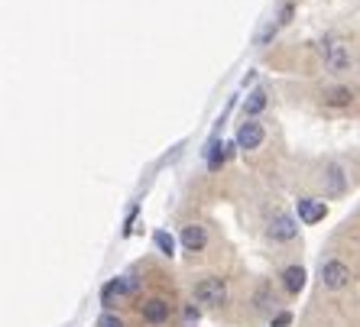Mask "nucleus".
I'll list each match as a JSON object with an SVG mask.
<instances>
[{
  "label": "nucleus",
  "mask_w": 360,
  "mask_h": 327,
  "mask_svg": "<svg viewBox=\"0 0 360 327\" xmlns=\"http://www.w3.org/2000/svg\"><path fill=\"white\" fill-rule=\"evenodd\" d=\"M195 302L205 305V308H221L227 302V286L221 279H201L195 286Z\"/></svg>",
  "instance_id": "nucleus-1"
},
{
  "label": "nucleus",
  "mask_w": 360,
  "mask_h": 327,
  "mask_svg": "<svg viewBox=\"0 0 360 327\" xmlns=\"http://www.w3.org/2000/svg\"><path fill=\"white\" fill-rule=\"evenodd\" d=\"M136 292H140V279L120 276V279H114V282H108V286L101 288V305H104V308H110V305H114V298H124V295H136Z\"/></svg>",
  "instance_id": "nucleus-2"
},
{
  "label": "nucleus",
  "mask_w": 360,
  "mask_h": 327,
  "mask_svg": "<svg viewBox=\"0 0 360 327\" xmlns=\"http://www.w3.org/2000/svg\"><path fill=\"white\" fill-rule=\"evenodd\" d=\"M321 55H325V65L335 68V72L347 68V62H351V55H347V46H344L341 39H335V36L321 39Z\"/></svg>",
  "instance_id": "nucleus-3"
},
{
  "label": "nucleus",
  "mask_w": 360,
  "mask_h": 327,
  "mask_svg": "<svg viewBox=\"0 0 360 327\" xmlns=\"http://www.w3.org/2000/svg\"><path fill=\"white\" fill-rule=\"evenodd\" d=\"M347 282H351V269L344 266L341 260H328L325 266H321V286L325 288H344L347 286Z\"/></svg>",
  "instance_id": "nucleus-4"
},
{
  "label": "nucleus",
  "mask_w": 360,
  "mask_h": 327,
  "mask_svg": "<svg viewBox=\"0 0 360 327\" xmlns=\"http://www.w3.org/2000/svg\"><path fill=\"white\" fill-rule=\"evenodd\" d=\"M266 234L273 236V240H295V234H299V224H295V218L292 214H276V218L269 220V227H266Z\"/></svg>",
  "instance_id": "nucleus-5"
},
{
  "label": "nucleus",
  "mask_w": 360,
  "mask_h": 327,
  "mask_svg": "<svg viewBox=\"0 0 360 327\" xmlns=\"http://www.w3.org/2000/svg\"><path fill=\"white\" fill-rule=\"evenodd\" d=\"M263 143V126L253 120H243L237 130V149H257Z\"/></svg>",
  "instance_id": "nucleus-6"
},
{
  "label": "nucleus",
  "mask_w": 360,
  "mask_h": 327,
  "mask_svg": "<svg viewBox=\"0 0 360 327\" xmlns=\"http://www.w3.org/2000/svg\"><path fill=\"white\" fill-rule=\"evenodd\" d=\"M328 214V204L319 201V198H299V220L302 224H319L325 220Z\"/></svg>",
  "instance_id": "nucleus-7"
},
{
  "label": "nucleus",
  "mask_w": 360,
  "mask_h": 327,
  "mask_svg": "<svg viewBox=\"0 0 360 327\" xmlns=\"http://www.w3.org/2000/svg\"><path fill=\"white\" fill-rule=\"evenodd\" d=\"M140 314L146 324H162V321H169V302L166 298H150V302L140 305Z\"/></svg>",
  "instance_id": "nucleus-8"
},
{
  "label": "nucleus",
  "mask_w": 360,
  "mask_h": 327,
  "mask_svg": "<svg viewBox=\"0 0 360 327\" xmlns=\"http://www.w3.org/2000/svg\"><path fill=\"white\" fill-rule=\"evenodd\" d=\"M205 243H208V234H205V227H198V224L182 227V246H185L188 253L205 250Z\"/></svg>",
  "instance_id": "nucleus-9"
},
{
  "label": "nucleus",
  "mask_w": 360,
  "mask_h": 327,
  "mask_svg": "<svg viewBox=\"0 0 360 327\" xmlns=\"http://www.w3.org/2000/svg\"><path fill=\"white\" fill-rule=\"evenodd\" d=\"M283 286L289 295H299L302 288H305V269L302 266H289L283 269Z\"/></svg>",
  "instance_id": "nucleus-10"
},
{
  "label": "nucleus",
  "mask_w": 360,
  "mask_h": 327,
  "mask_svg": "<svg viewBox=\"0 0 360 327\" xmlns=\"http://www.w3.org/2000/svg\"><path fill=\"white\" fill-rule=\"evenodd\" d=\"M325 104L328 107H347V104L354 101V94H351V88H341V84H335V88H325Z\"/></svg>",
  "instance_id": "nucleus-11"
},
{
  "label": "nucleus",
  "mask_w": 360,
  "mask_h": 327,
  "mask_svg": "<svg viewBox=\"0 0 360 327\" xmlns=\"http://www.w3.org/2000/svg\"><path fill=\"white\" fill-rule=\"evenodd\" d=\"M263 107H266V91L257 88V91L247 94V101H243V114H247V117H257Z\"/></svg>",
  "instance_id": "nucleus-12"
},
{
  "label": "nucleus",
  "mask_w": 360,
  "mask_h": 327,
  "mask_svg": "<svg viewBox=\"0 0 360 327\" xmlns=\"http://www.w3.org/2000/svg\"><path fill=\"white\" fill-rule=\"evenodd\" d=\"M325 182H328V192L331 194H341L344 192V172L338 162H331V166L325 168Z\"/></svg>",
  "instance_id": "nucleus-13"
},
{
  "label": "nucleus",
  "mask_w": 360,
  "mask_h": 327,
  "mask_svg": "<svg viewBox=\"0 0 360 327\" xmlns=\"http://www.w3.org/2000/svg\"><path fill=\"white\" fill-rule=\"evenodd\" d=\"M153 243H156V250H160L162 256H176V236L166 234V230H156V234H153Z\"/></svg>",
  "instance_id": "nucleus-14"
},
{
  "label": "nucleus",
  "mask_w": 360,
  "mask_h": 327,
  "mask_svg": "<svg viewBox=\"0 0 360 327\" xmlns=\"http://www.w3.org/2000/svg\"><path fill=\"white\" fill-rule=\"evenodd\" d=\"M98 327H124V321H120L114 311H104V314L98 318Z\"/></svg>",
  "instance_id": "nucleus-15"
},
{
  "label": "nucleus",
  "mask_w": 360,
  "mask_h": 327,
  "mask_svg": "<svg viewBox=\"0 0 360 327\" xmlns=\"http://www.w3.org/2000/svg\"><path fill=\"white\" fill-rule=\"evenodd\" d=\"M292 324V314H289V311H279L276 318H273V327H289Z\"/></svg>",
  "instance_id": "nucleus-16"
},
{
  "label": "nucleus",
  "mask_w": 360,
  "mask_h": 327,
  "mask_svg": "<svg viewBox=\"0 0 360 327\" xmlns=\"http://www.w3.org/2000/svg\"><path fill=\"white\" fill-rule=\"evenodd\" d=\"M289 20H292V4H285V7H283V13H279V20H276V23H279V26H285V23H289Z\"/></svg>",
  "instance_id": "nucleus-17"
},
{
  "label": "nucleus",
  "mask_w": 360,
  "mask_h": 327,
  "mask_svg": "<svg viewBox=\"0 0 360 327\" xmlns=\"http://www.w3.org/2000/svg\"><path fill=\"white\" fill-rule=\"evenodd\" d=\"M185 321H188V324H192V321H198V311H195V308H185Z\"/></svg>",
  "instance_id": "nucleus-18"
}]
</instances>
